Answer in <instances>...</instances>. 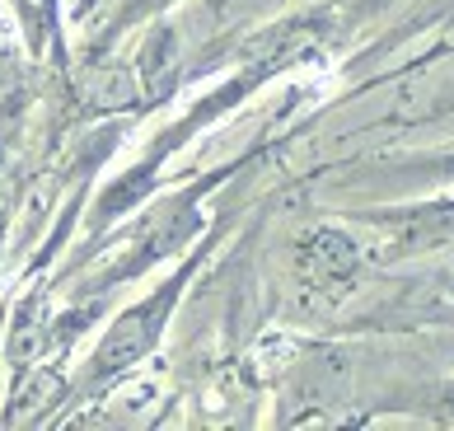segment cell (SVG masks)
Returning <instances> with one entry per match:
<instances>
[{"label": "cell", "instance_id": "3957f363", "mask_svg": "<svg viewBox=\"0 0 454 431\" xmlns=\"http://www.w3.org/2000/svg\"><path fill=\"white\" fill-rule=\"evenodd\" d=\"M384 221L403 225V248H427L454 235V202H435V207H412V211H389Z\"/></svg>", "mask_w": 454, "mask_h": 431}, {"label": "cell", "instance_id": "6da1fadb", "mask_svg": "<svg viewBox=\"0 0 454 431\" xmlns=\"http://www.w3.org/2000/svg\"><path fill=\"white\" fill-rule=\"evenodd\" d=\"M192 277V263L183 268L174 281H164L160 291H150L141 305H131L127 314H117L113 328L104 333V342L94 347V361H90V389L98 385H108V380L117 375H127L137 361H145V352L160 342L164 333V324H169V314L178 305V295H183V281Z\"/></svg>", "mask_w": 454, "mask_h": 431}, {"label": "cell", "instance_id": "8992f818", "mask_svg": "<svg viewBox=\"0 0 454 431\" xmlns=\"http://www.w3.org/2000/svg\"><path fill=\"white\" fill-rule=\"evenodd\" d=\"M5 188H10V151L0 145V202H5Z\"/></svg>", "mask_w": 454, "mask_h": 431}, {"label": "cell", "instance_id": "7a4b0ae2", "mask_svg": "<svg viewBox=\"0 0 454 431\" xmlns=\"http://www.w3.org/2000/svg\"><path fill=\"white\" fill-rule=\"evenodd\" d=\"M361 263V248L351 244L338 230H314V235L300 244V277H305L309 291H338L351 281Z\"/></svg>", "mask_w": 454, "mask_h": 431}, {"label": "cell", "instance_id": "277c9868", "mask_svg": "<svg viewBox=\"0 0 454 431\" xmlns=\"http://www.w3.org/2000/svg\"><path fill=\"white\" fill-rule=\"evenodd\" d=\"M43 347H47L43 295H28V301L14 310V324H10V361H14V371L28 375V366L43 357Z\"/></svg>", "mask_w": 454, "mask_h": 431}, {"label": "cell", "instance_id": "5b68a950", "mask_svg": "<svg viewBox=\"0 0 454 431\" xmlns=\"http://www.w3.org/2000/svg\"><path fill=\"white\" fill-rule=\"evenodd\" d=\"M164 5H174V0H127V5L117 10V20H113V33L131 28L137 20H145V14H155V10H164Z\"/></svg>", "mask_w": 454, "mask_h": 431}]
</instances>
